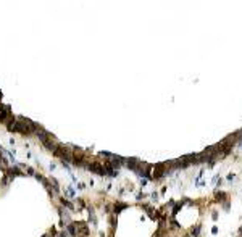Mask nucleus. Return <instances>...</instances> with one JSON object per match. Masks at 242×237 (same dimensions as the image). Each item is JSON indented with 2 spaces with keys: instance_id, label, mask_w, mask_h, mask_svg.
<instances>
[{
  "instance_id": "1",
  "label": "nucleus",
  "mask_w": 242,
  "mask_h": 237,
  "mask_svg": "<svg viewBox=\"0 0 242 237\" xmlns=\"http://www.w3.org/2000/svg\"><path fill=\"white\" fill-rule=\"evenodd\" d=\"M10 106L8 105H0V121H3L5 123L7 121V118L10 116Z\"/></svg>"
},
{
  "instance_id": "2",
  "label": "nucleus",
  "mask_w": 242,
  "mask_h": 237,
  "mask_svg": "<svg viewBox=\"0 0 242 237\" xmlns=\"http://www.w3.org/2000/svg\"><path fill=\"white\" fill-rule=\"evenodd\" d=\"M199 232H200V227L197 226V227H195V229H194V231H192V234H194V236L197 237V236H199Z\"/></svg>"
}]
</instances>
